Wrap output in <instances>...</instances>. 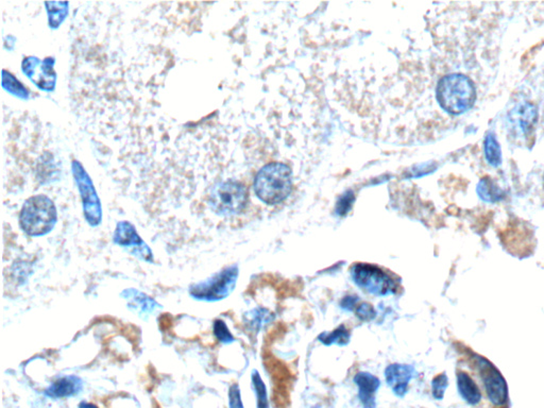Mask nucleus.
<instances>
[{"mask_svg":"<svg viewBox=\"0 0 544 408\" xmlns=\"http://www.w3.org/2000/svg\"><path fill=\"white\" fill-rule=\"evenodd\" d=\"M469 372L475 381L480 408H508V388L500 371L485 358L472 356Z\"/></svg>","mask_w":544,"mask_h":408,"instance_id":"obj_1","label":"nucleus"},{"mask_svg":"<svg viewBox=\"0 0 544 408\" xmlns=\"http://www.w3.org/2000/svg\"><path fill=\"white\" fill-rule=\"evenodd\" d=\"M437 100L449 114L459 115L469 111L476 101L474 82L463 73H449L438 82Z\"/></svg>","mask_w":544,"mask_h":408,"instance_id":"obj_2","label":"nucleus"},{"mask_svg":"<svg viewBox=\"0 0 544 408\" xmlns=\"http://www.w3.org/2000/svg\"><path fill=\"white\" fill-rule=\"evenodd\" d=\"M254 190L258 199L269 206L283 202L293 190L291 168L277 162L267 164L256 174Z\"/></svg>","mask_w":544,"mask_h":408,"instance_id":"obj_3","label":"nucleus"},{"mask_svg":"<svg viewBox=\"0 0 544 408\" xmlns=\"http://www.w3.org/2000/svg\"><path fill=\"white\" fill-rule=\"evenodd\" d=\"M55 202L46 195H36L25 201L20 214V225L29 237H43L57 225Z\"/></svg>","mask_w":544,"mask_h":408,"instance_id":"obj_4","label":"nucleus"},{"mask_svg":"<svg viewBox=\"0 0 544 408\" xmlns=\"http://www.w3.org/2000/svg\"><path fill=\"white\" fill-rule=\"evenodd\" d=\"M247 201V188L235 180L217 182L211 186L207 196V202L211 211L225 217L243 212Z\"/></svg>","mask_w":544,"mask_h":408,"instance_id":"obj_5","label":"nucleus"},{"mask_svg":"<svg viewBox=\"0 0 544 408\" xmlns=\"http://www.w3.org/2000/svg\"><path fill=\"white\" fill-rule=\"evenodd\" d=\"M350 274L353 282L359 288L373 296H391L397 293L398 285L395 279L379 266L367 263L354 264L351 267Z\"/></svg>","mask_w":544,"mask_h":408,"instance_id":"obj_6","label":"nucleus"},{"mask_svg":"<svg viewBox=\"0 0 544 408\" xmlns=\"http://www.w3.org/2000/svg\"><path fill=\"white\" fill-rule=\"evenodd\" d=\"M239 270L236 265L223 268L211 278L203 282L197 283L190 287V294L197 300L213 301L223 300L230 296L235 288Z\"/></svg>","mask_w":544,"mask_h":408,"instance_id":"obj_7","label":"nucleus"},{"mask_svg":"<svg viewBox=\"0 0 544 408\" xmlns=\"http://www.w3.org/2000/svg\"><path fill=\"white\" fill-rule=\"evenodd\" d=\"M73 174L81 195L84 217L92 227H97L102 220V209L95 186L79 161L73 162Z\"/></svg>","mask_w":544,"mask_h":408,"instance_id":"obj_8","label":"nucleus"},{"mask_svg":"<svg viewBox=\"0 0 544 408\" xmlns=\"http://www.w3.org/2000/svg\"><path fill=\"white\" fill-rule=\"evenodd\" d=\"M55 57H48L45 60H41L38 57H25L22 61V73L36 84L39 89L45 92H53L57 83V73H55Z\"/></svg>","mask_w":544,"mask_h":408,"instance_id":"obj_9","label":"nucleus"},{"mask_svg":"<svg viewBox=\"0 0 544 408\" xmlns=\"http://www.w3.org/2000/svg\"><path fill=\"white\" fill-rule=\"evenodd\" d=\"M113 239L116 245L128 248L129 251L135 256H139L147 262H153V252L148 247L147 244L141 239L134 225L129 221H120L117 223Z\"/></svg>","mask_w":544,"mask_h":408,"instance_id":"obj_10","label":"nucleus"},{"mask_svg":"<svg viewBox=\"0 0 544 408\" xmlns=\"http://www.w3.org/2000/svg\"><path fill=\"white\" fill-rule=\"evenodd\" d=\"M537 118V108L529 102H521L508 113V129L515 137H527L535 129Z\"/></svg>","mask_w":544,"mask_h":408,"instance_id":"obj_11","label":"nucleus"},{"mask_svg":"<svg viewBox=\"0 0 544 408\" xmlns=\"http://www.w3.org/2000/svg\"><path fill=\"white\" fill-rule=\"evenodd\" d=\"M414 377V369L410 365L391 364L385 369L386 382L392 393L399 398L405 397Z\"/></svg>","mask_w":544,"mask_h":408,"instance_id":"obj_12","label":"nucleus"},{"mask_svg":"<svg viewBox=\"0 0 544 408\" xmlns=\"http://www.w3.org/2000/svg\"><path fill=\"white\" fill-rule=\"evenodd\" d=\"M354 383L358 387V398L363 408H377V393L381 387L379 377L361 371L355 374Z\"/></svg>","mask_w":544,"mask_h":408,"instance_id":"obj_13","label":"nucleus"},{"mask_svg":"<svg viewBox=\"0 0 544 408\" xmlns=\"http://www.w3.org/2000/svg\"><path fill=\"white\" fill-rule=\"evenodd\" d=\"M83 388V382L76 375H67L59 377L48 388L45 389V395L53 399L73 397L78 395Z\"/></svg>","mask_w":544,"mask_h":408,"instance_id":"obj_14","label":"nucleus"},{"mask_svg":"<svg viewBox=\"0 0 544 408\" xmlns=\"http://www.w3.org/2000/svg\"><path fill=\"white\" fill-rule=\"evenodd\" d=\"M122 297L128 302V307L131 309L137 311L143 317H148L150 314H153L160 307L159 303L155 299L150 298L149 296L137 289H126L123 291Z\"/></svg>","mask_w":544,"mask_h":408,"instance_id":"obj_15","label":"nucleus"},{"mask_svg":"<svg viewBox=\"0 0 544 408\" xmlns=\"http://www.w3.org/2000/svg\"><path fill=\"white\" fill-rule=\"evenodd\" d=\"M274 314L268 309L258 307L245 314V325L249 331L258 333L265 325L271 323L274 320Z\"/></svg>","mask_w":544,"mask_h":408,"instance_id":"obj_16","label":"nucleus"},{"mask_svg":"<svg viewBox=\"0 0 544 408\" xmlns=\"http://www.w3.org/2000/svg\"><path fill=\"white\" fill-rule=\"evenodd\" d=\"M476 192L486 202H496L504 197V192L490 178H482L478 182Z\"/></svg>","mask_w":544,"mask_h":408,"instance_id":"obj_17","label":"nucleus"},{"mask_svg":"<svg viewBox=\"0 0 544 408\" xmlns=\"http://www.w3.org/2000/svg\"><path fill=\"white\" fill-rule=\"evenodd\" d=\"M484 151L487 163L492 167H498L502 164V150L496 139V134L492 131L486 134L484 143Z\"/></svg>","mask_w":544,"mask_h":408,"instance_id":"obj_18","label":"nucleus"},{"mask_svg":"<svg viewBox=\"0 0 544 408\" xmlns=\"http://www.w3.org/2000/svg\"><path fill=\"white\" fill-rule=\"evenodd\" d=\"M318 339L324 346L337 344V346H344L350 342L351 333L344 325H342L332 332H323V333L320 334L318 336Z\"/></svg>","mask_w":544,"mask_h":408,"instance_id":"obj_19","label":"nucleus"},{"mask_svg":"<svg viewBox=\"0 0 544 408\" xmlns=\"http://www.w3.org/2000/svg\"><path fill=\"white\" fill-rule=\"evenodd\" d=\"M48 12L49 27L53 29L59 28L69 15V6L67 3H46Z\"/></svg>","mask_w":544,"mask_h":408,"instance_id":"obj_20","label":"nucleus"},{"mask_svg":"<svg viewBox=\"0 0 544 408\" xmlns=\"http://www.w3.org/2000/svg\"><path fill=\"white\" fill-rule=\"evenodd\" d=\"M3 86L8 93L16 96L20 99H29L28 90L12 73H8L7 71H3Z\"/></svg>","mask_w":544,"mask_h":408,"instance_id":"obj_21","label":"nucleus"},{"mask_svg":"<svg viewBox=\"0 0 544 408\" xmlns=\"http://www.w3.org/2000/svg\"><path fill=\"white\" fill-rule=\"evenodd\" d=\"M252 387L256 395V407L269 408L268 393L266 385L258 371L254 370L251 375Z\"/></svg>","mask_w":544,"mask_h":408,"instance_id":"obj_22","label":"nucleus"},{"mask_svg":"<svg viewBox=\"0 0 544 408\" xmlns=\"http://www.w3.org/2000/svg\"><path fill=\"white\" fill-rule=\"evenodd\" d=\"M213 330H214V335L216 336L217 339L223 342V344H231V342H234V336L232 335L229 328L225 325L223 320H216Z\"/></svg>","mask_w":544,"mask_h":408,"instance_id":"obj_23","label":"nucleus"},{"mask_svg":"<svg viewBox=\"0 0 544 408\" xmlns=\"http://www.w3.org/2000/svg\"><path fill=\"white\" fill-rule=\"evenodd\" d=\"M355 315L364 323H370L377 317V311L372 304L368 302H361L354 311Z\"/></svg>","mask_w":544,"mask_h":408,"instance_id":"obj_24","label":"nucleus"},{"mask_svg":"<svg viewBox=\"0 0 544 408\" xmlns=\"http://www.w3.org/2000/svg\"><path fill=\"white\" fill-rule=\"evenodd\" d=\"M449 385V379L445 373L437 375L432 381V393L436 400H442L445 397V391Z\"/></svg>","mask_w":544,"mask_h":408,"instance_id":"obj_25","label":"nucleus"},{"mask_svg":"<svg viewBox=\"0 0 544 408\" xmlns=\"http://www.w3.org/2000/svg\"><path fill=\"white\" fill-rule=\"evenodd\" d=\"M353 202H354V194L352 192H346L336 204V213L340 216H344L352 208Z\"/></svg>","mask_w":544,"mask_h":408,"instance_id":"obj_26","label":"nucleus"},{"mask_svg":"<svg viewBox=\"0 0 544 408\" xmlns=\"http://www.w3.org/2000/svg\"><path fill=\"white\" fill-rule=\"evenodd\" d=\"M229 405L230 408H245L242 401L239 386L237 384H233L230 387Z\"/></svg>","mask_w":544,"mask_h":408,"instance_id":"obj_27","label":"nucleus"},{"mask_svg":"<svg viewBox=\"0 0 544 408\" xmlns=\"http://www.w3.org/2000/svg\"><path fill=\"white\" fill-rule=\"evenodd\" d=\"M359 298L355 295H349V296L344 297L340 301V307L347 311H353L356 309L357 305L359 304Z\"/></svg>","mask_w":544,"mask_h":408,"instance_id":"obj_28","label":"nucleus"},{"mask_svg":"<svg viewBox=\"0 0 544 408\" xmlns=\"http://www.w3.org/2000/svg\"><path fill=\"white\" fill-rule=\"evenodd\" d=\"M79 408H98L97 406L94 405L92 403H88V402H81L79 404Z\"/></svg>","mask_w":544,"mask_h":408,"instance_id":"obj_29","label":"nucleus"},{"mask_svg":"<svg viewBox=\"0 0 544 408\" xmlns=\"http://www.w3.org/2000/svg\"><path fill=\"white\" fill-rule=\"evenodd\" d=\"M313 408H320L319 406H315V407Z\"/></svg>","mask_w":544,"mask_h":408,"instance_id":"obj_30","label":"nucleus"}]
</instances>
